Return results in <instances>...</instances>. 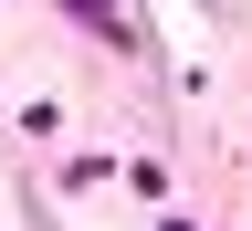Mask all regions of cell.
Returning <instances> with one entry per match:
<instances>
[{"label": "cell", "instance_id": "cell-1", "mask_svg": "<svg viewBox=\"0 0 252 231\" xmlns=\"http://www.w3.org/2000/svg\"><path fill=\"white\" fill-rule=\"evenodd\" d=\"M74 21H94V32H116V0H63Z\"/></svg>", "mask_w": 252, "mask_h": 231}]
</instances>
